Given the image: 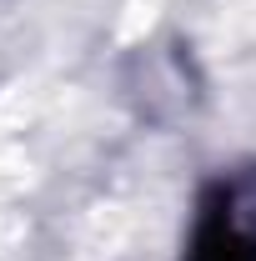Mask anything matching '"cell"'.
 <instances>
[{
	"mask_svg": "<svg viewBox=\"0 0 256 261\" xmlns=\"http://www.w3.org/2000/svg\"><path fill=\"white\" fill-rule=\"evenodd\" d=\"M186 261H256V171L226 176L206 191Z\"/></svg>",
	"mask_w": 256,
	"mask_h": 261,
	"instance_id": "1",
	"label": "cell"
}]
</instances>
